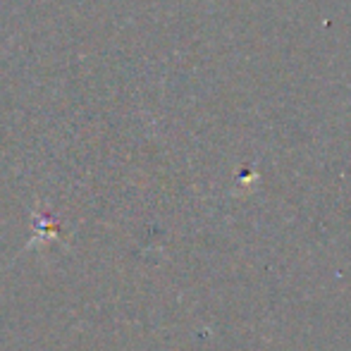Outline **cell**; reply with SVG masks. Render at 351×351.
Segmentation results:
<instances>
[{"mask_svg": "<svg viewBox=\"0 0 351 351\" xmlns=\"http://www.w3.org/2000/svg\"><path fill=\"white\" fill-rule=\"evenodd\" d=\"M34 225H36V232H34V237H32V241H29V246L27 249H32V246H41V244H46V241H51L53 237H56V222L51 220V217H46V215H34Z\"/></svg>", "mask_w": 351, "mask_h": 351, "instance_id": "obj_1", "label": "cell"}]
</instances>
